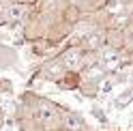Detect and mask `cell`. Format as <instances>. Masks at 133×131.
Returning a JSON list of instances; mask_svg holds the SVG:
<instances>
[{
  "instance_id": "7c38bea8",
  "label": "cell",
  "mask_w": 133,
  "mask_h": 131,
  "mask_svg": "<svg viewBox=\"0 0 133 131\" xmlns=\"http://www.w3.org/2000/svg\"><path fill=\"white\" fill-rule=\"evenodd\" d=\"M122 32H124V56L127 58H131L133 60V17L129 19V24L122 28Z\"/></svg>"
},
{
  "instance_id": "30bf717a",
  "label": "cell",
  "mask_w": 133,
  "mask_h": 131,
  "mask_svg": "<svg viewBox=\"0 0 133 131\" xmlns=\"http://www.w3.org/2000/svg\"><path fill=\"white\" fill-rule=\"evenodd\" d=\"M82 17H84V13H82L77 9V4H71V2H64V6L60 9V19L66 24V26H75L77 22H82Z\"/></svg>"
},
{
  "instance_id": "52a82bcc",
  "label": "cell",
  "mask_w": 133,
  "mask_h": 131,
  "mask_svg": "<svg viewBox=\"0 0 133 131\" xmlns=\"http://www.w3.org/2000/svg\"><path fill=\"white\" fill-rule=\"evenodd\" d=\"M56 50V47L49 43L47 39H37L32 41V43H28V56L30 58H49V56H54L52 52Z\"/></svg>"
},
{
  "instance_id": "4fadbf2b",
  "label": "cell",
  "mask_w": 133,
  "mask_h": 131,
  "mask_svg": "<svg viewBox=\"0 0 133 131\" xmlns=\"http://www.w3.org/2000/svg\"><path fill=\"white\" fill-rule=\"evenodd\" d=\"M112 80V84L114 86H122V84H129V71L124 69V71H116V73H110L107 75Z\"/></svg>"
},
{
  "instance_id": "ba28073f",
  "label": "cell",
  "mask_w": 133,
  "mask_h": 131,
  "mask_svg": "<svg viewBox=\"0 0 133 131\" xmlns=\"http://www.w3.org/2000/svg\"><path fill=\"white\" fill-rule=\"evenodd\" d=\"M79 82H82V77H79V73H73V71H66L64 75L56 82V88L60 93H77V88H79Z\"/></svg>"
},
{
  "instance_id": "3957f363",
  "label": "cell",
  "mask_w": 133,
  "mask_h": 131,
  "mask_svg": "<svg viewBox=\"0 0 133 131\" xmlns=\"http://www.w3.org/2000/svg\"><path fill=\"white\" fill-rule=\"evenodd\" d=\"M62 129L64 131H95L84 114L77 112V110H71L69 105L62 112Z\"/></svg>"
},
{
  "instance_id": "9a60e30c",
  "label": "cell",
  "mask_w": 133,
  "mask_h": 131,
  "mask_svg": "<svg viewBox=\"0 0 133 131\" xmlns=\"http://www.w3.org/2000/svg\"><path fill=\"white\" fill-rule=\"evenodd\" d=\"M2 95H13V82L9 77L0 75V97H2Z\"/></svg>"
},
{
  "instance_id": "5bb4252c",
  "label": "cell",
  "mask_w": 133,
  "mask_h": 131,
  "mask_svg": "<svg viewBox=\"0 0 133 131\" xmlns=\"http://www.w3.org/2000/svg\"><path fill=\"white\" fill-rule=\"evenodd\" d=\"M9 24V0H0V28Z\"/></svg>"
},
{
  "instance_id": "ac0fdd59",
  "label": "cell",
  "mask_w": 133,
  "mask_h": 131,
  "mask_svg": "<svg viewBox=\"0 0 133 131\" xmlns=\"http://www.w3.org/2000/svg\"><path fill=\"white\" fill-rule=\"evenodd\" d=\"M4 120H6V114H4V108L0 105V131L4 129Z\"/></svg>"
},
{
  "instance_id": "8992f818",
  "label": "cell",
  "mask_w": 133,
  "mask_h": 131,
  "mask_svg": "<svg viewBox=\"0 0 133 131\" xmlns=\"http://www.w3.org/2000/svg\"><path fill=\"white\" fill-rule=\"evenodd\" d=\"M28 9L30 6H24V4H17V2H9V24H6V28H11V30L22 28V24H24V19H26V15H28Z\"/></svg>"
},
{
  "instance_id": "44dd1931",
  "label": "cell",
  "mask_w": 133,
  "mask_h": 131,
  "mask_svg": "<svg viewBox=\"0 0 133 131\" xmlns=\"http://www.w3.org/2000/svg\"><path fill=\"white\" fill-rule=\"evenodd\" d=\"M95 131H101V129H95Z\"/></svg>"
},
{
  "instance_id": "6da1fadb",
  "label": "cell",
  "mask_w": 133,
  "mask_h": 131,
  "mask_svg": "<svg viewBox=\"0 0 133 131\" xmlns=\"http://www.w3.org/2000/svg\"><path fill=\"white\" fill-rule=\"evenodd\" d=\"M15 108H19L28 118H32L43 131H56L62 127V112L66 105L54 101L52 97L41 95L32 88L22 90Z\"/></svg>"
},
{
  "instance_id": "7a4b0ae2",
  "label": "cell",
  "mask_w": 133,
  "mask_h": 131,
  "mask_svg": "<svg viewBox=\"0 0 133 131\" xmlns=\"http://www.w3.org/2000/svg\"><path fill=\"white\" fill-rule=\"evenodd\" d=\"M56 56H58V60L62 62V67L66 71H73V73H79L86 64L97 62V54H86L79 45L69 43V41L56 52Z\"/></svg>"
},
{
  "instance_id": "9c48e42d",
  "label": "cell",
  "mask_w": 133,
  "mask_h": 131,
  "mask_svg": "<svg viewBox=\"0 0 133 131\" xmlns=\"http://www.w3.org/2000/svg\"><path fill=\"white\" fill-rule=\"evenodd\" d=\"M131 103H133V82H129V84L112 99V108L118 110V112H122V110H127Z\"/></svg>"
},
{
  "instance_id": "2e32d148",
  "label": "cell",
  "mask_w": 133,
  "mask_h": 131,
  "mask_svg": "<svg viewBox=\"0 0 133 131\" xmlns=\"http://www.w3.org/2000/svg\"><path fill=\"white\" fill-rule=\"evenodd\" d=\"M9 2H17V4H24V6H37L41 0H9Z\"/></svg>"
},
{
  "instance_id": "e0dca14e",
  "label": "cell",
  "mask_w": 133,
  "mask_h": 131,
  "mask_svg": "<svg viewBox=\"0 0 133 131\" xmlns=\"http://www.w3.org/2000/svg\"><path fill=\"white\" fill-rule=\"evenodd\" d=\"M116 2H118L124 11H131L133 13V0H116Z\"/></svg>"
},
{
  "instance_id": "ffe728a7",
  "label": "cell",
  "mask_w": 133,
  "mask_h": 131,
  "mask_svg": "<svg viewBox=\"0 0 133 131\" xmlns=\"http://www.w3.org/2000/svg\"><path fill=\"white\" fill-rule=\"evenodd\" d=\"M114 131H120V129H114Z\"/></svg>"
},
{
  "instance_id": "277c9868",
  "label": "cell",
  "mask_w": 133,
  "mask_h": 131,
  "mask_svg": "<svg viewBox=\"0 0 133 131\" xmlns=\"http://www.w3.org/2000/svg\"><path fill=\"white\" fill-rule=\"evenodd\" d=\"M75 45H79L86 54H97L101 47H105V30L103 28H95L92 32H88L86 37H82Z\"/></svg>"
},
{
  "instance_id": "8fae6325",
  "label": "cell",
  "mask_w": 133,
  "mask_h": 131,
  "mask_svg": "<svg viewBox=\"0 0 133 131\" xmlns=\"http://www.w3.org/2000/svg\"><path fill=\"white\" fill-rule=\"evenodd\" d=\"M105 47L112 50H124V32L122 28H105Z\"/></svg>"
},
{
  "instance_id": "5b68a950",
  "label": "cell",
  "mask_w": 133,
  "mask_h": 131,
  "mask_svg": "<svg viewBox=\"0 0 133 131\" xmlns=\"http://www.w3.org/2000/svg\"><path fill=\"white\" fill-rule=\"evenodd\" d=\"M17 67H19V50L0 41V71H9Z\"/></svg>"
},
{
  "instance_id": "d6986e66",
  "label": "cell",
  "mask_w": 133,
  "mask_h": 131,
  "mask_svg": "<svg viewBox=\"0 0 133 131\" xmlns=\"http://www.w3.org/2000/svg\"><path fill=\"white\" fill-rule=\"evenodd\" d=\"M64 2H79V0H64Z\"/></svg>"
}]
</instances>
